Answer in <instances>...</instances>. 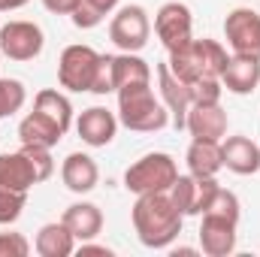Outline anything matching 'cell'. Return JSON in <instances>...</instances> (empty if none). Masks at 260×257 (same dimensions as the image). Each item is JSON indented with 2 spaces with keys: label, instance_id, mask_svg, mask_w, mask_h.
<instances>
[{
  "label": "cell",
  "instance_id": "cell-1",
  "mask_svg": "<svg viewBox=\"0 0 260 257\" xmlns=\"http://www.w3.org/2000/svg\"><path fill=\"white\" fill-rule=\"evenodd\" d=\"M133 230L139 236V242L145 248H170L179 233H182V221L185 215L176 209L170 191H157V194H139L136 203H133Z\"/></svg>",
  "mask_w": 260,
  "mask_h": 257
},
{
  "label": "cell",
  "instance_id": "cell-2",
  "mask_svg": "<svg viewBox=\"0 0 260 257\" xmlns=\"http://www.w3.org/2000/svg\"><path fill=\"white\" fill-rule=\"evenodd\" d=\"M118 121L136 133H157L170 124V112L164 100L154 97L151 82L127 85L118 91Z\"/></svg>",
  "mask_w": 260,
  "mask_h": 257
},
{
  "label": "cell",
  "instance_id": "cell-3",
  "mask_svg": "<svg viewBox=\"0 0 260 257\" xmlns=\"http://www.w3.org/2000/svg\"><path fill=\"white\" fill-rule=\"evenodd\" d=\"M227 49L218 40H191L185 49L170 52V70L182 82H197V79H221V70L227 64Z\"/></svg>",
  "mask_w": 260,
  "mask_h": 257
},
{
  "label": "cell",
  "instance_id": "cell-4",
  "mask_svg": "<svg viewBox=\"0 0 260 257\" xmlns=\"http://www.w3.org/2000/svg\"><path fill=\"white\" fill-rule=\"evenodd\" d=\"M176 179H179V164L173 160V154L151 151V154L139 157L136 164L127 167L124 188L136 197L139 194H157V191H170Z\"/></svg>",
  "mask_w": 260,
  "mask_h": 257
},
{
  "label": "cell",
  "instance_id": "cell-5",
  "mask_svg": "<svg viewBox=\"0 0 260 257\" xmlns=\"http://www.w3.org/2000/svg\"><path fill=\"white\" fill-rule=\"evenodd\" d=\"M97 67H100V52H94L91 46H67L61 52V61H58V82L67 91H91L94 88V76H97Z\"/></svg>",
  "mask_w": 260,
  "mask_h": 257
},
{
  "label": "cell",
  "instance_id": "cell-6",
  "mask_svg": "<svg viewBox=\"0 0 260 257\" xmlns=\"http://www.w3.org/2000/svg\"><path fill=\"white\" fill-rule=\"evenodd\" d=\"M154 34L167 52H179L194 40V15L185 3L170 0L154 15Z\"/></svg>",
  "mask_w": 260,
  "mask_h": 257
},
{
  "label": "cell",
  "instance_id": "cell-7",
  "mask_svg": "<svg viewBox=\"0 0 260 257\" xmlns=\"http://www.w3.org/2000/svg\"><path fill=\"white\" fill-rule=\"evenodd\" d=\"M46 46V34L34 21H6L0 27V55L9 61H34Z\"/></svg>",
  "mask_w": 260,
  "mask_h": 257
},
{
  "label": "cell",
  "instance_id": "cell-8",
  "mask_svg": "<svg viewBox=\"0 0 260 257\" xmlns=\"http://www.w3.org/2000/svg\"><path fill=\"white\" fill-rule=\"evenodd\" d=\"M148 34H151L148 12L142 6H136V3L121 6L109 21V40L121 52H142L145 43H148Z\"/></svg>",
  "mask_w": 260,
  "mask_h": 257
},
{
  "label": "cell",
  "instance_id": "cell-9",
  "mask_svg": "<svg viewBox=\"0 0 260 257\" xmlns=\"http://www.w3.org/2000/svg\"><path fill=\"white\" fill-rule=\"evenodd\" d=\"M224 37L233 55L257 58L260 61V15L248 6H236L224 18Z\"/></svg>",
  "mask_w": 260,
  "mask_h": 257
},
{
  "label": "cell",
  "instance_id": "cell-10",
  "mask_svg": "<svg viewBox=\"0 0 260 257\" xmlns=\"http://www.w3.org/2000/svg\"><path fill=\"white\" fill-rule=\"evenodd\" d=\"M218 188L221 185L215 182V176H191L188 173V176H179L173 182L170 197H173V203L182 215H203L209 209L212 197L218 194Z\"/></svg>",
  "mask_w": 260,
  "mask_h": 257
},
{
  "label": "cell",
  "instance_id": "cell-11",
  "mask_svg": "<svg viewBox=\"0 0 260 257\" xmlns=\"http://www.w3.org/2000/svg\"><path fill=\"white\" fill-rule=\"evenodd\" d=\"M157 82H160V100L167 106V112L173 115V127L185 130V118H188V109H191V88L188 82H182L170 64L157 67Z\"/></svg>",
  "mask_w": 260,
  "mask_h": 257
},
{
  "label": "cell",
  "instance_id": "cell-12",
  "mask_svg": "<svg viewBox=\"0 0 260 257\" xmlns=\"http://www.w3.org/2000/svg\"><path fill=\"white\" fill-rule=\"evenodd\" d=\"M203 224H200V248L203 254L209 257H227L236 251V221H227V218H218V215H200Z\"/></svg>",
  "mask_w": 260,
  "mask_h": 257
},
{
  "label": "cell",
  "instance_id": "cell-13",
  "mask_svg": "<svg viewBox=\"0 0 260 257\" xmlns=\"http://www.w3.org/2000/svg\"><path fill=\"white\" fill-rule=\"evenodd\" d=\"M76 133L82 136L85 145L91 148H106L115 133H118V118L106 109V106H91L76 118Z\"/></svg>",
  "mask_w": 260,
  "mask_h": 257
},
{
  "label": "cell",
  "instance_id": "cell-14",
  "mask_svg": "<svg viewBox=\"0 0 260 257\" xmlns=\"http://www.w3.org/2000/svg\"><path fill=\"white\" fill-rule=\"evenodd\" d=\"M185 130L194 139L221 142L227 133V112L221 109V103H191L188 118H185Z\"/></svg>",
  "mask_w": 260,
  "mask_h": 257
},
{
  "label": "cell",
  "instance_id": "cell-15",
  "mask_svg": "<svg viewBox=\"0 0 260 257\" xmlns=\"http://www.w3.org/2000/svg\"><path fill=\"white\" fill-rule=\"evenodd\" d=\"M221 160L236 176H254L260 170V148L248 136H227L221 139Z\"/></svg>",
  "mask_w": 260,
  "mask_h": 257
},
{
  "label": "cell",
  "instance_id": "cell-16",
  "mask_svg": "<svg viewBox=\"0 0 260 257\" xmlns=\"http://www.w3.org/2000/svg\"><path fill=\"white\" fill-rule=\"evenodd\" d=\"M221 85L230 94H251L260 85V61L257 58H245V55H230L227 64L221 70Z\"/></svg>",
  "mask_w": 260,
  "mask_h": 257
},
{
  "label": "cell",
  "instance_id": "cell-17",
  "mask_svg": "<svg viewBox=\"0 0 260 257\" xmlns=\"http://www.w3.org/2000/svg\"><path fill=\"white\" fill-rule=\"evenodd\" d=\"M61 179H64L67 191L88 194V191L97 188L100 170H97L94 157H88V154H82V151H73V154H67V160L61 164Z\"/></svg>",
  "mask_w": 260,
  "mask_h": 257
},
{
  "label": "cell",
  "instance_id": "cell-18",
  "mask_svg": "<svg viewBox=\"0 0 260 257\" xmlns=\"http://www.w3.org/2000/svg\"><path fill=\"white\" fill-rule=\"evenodd\" d=\"M61 221L70 227V233L76 236V242L97 239L100 230H103V212L94 203H73V206H67Z\"/></svg>",
  "mask_w": 260,
  "mask_h": 257
},
{
  "label": "cell",
  "instance_id": "cell-19",
  "mask_svg": "<svg viewBox=\"0 0 260 257\" xmlns=\"http://www.w3.org/2000/svg\"><path fill=\"white\" fill-rule=\"evenodd\" d=\"M34 185H40V179H37V170H34V164L24 151L0 154V188L30 191Z\"/></svg>",
  "mask_w": 260,
  "mask_h": 257
},
{
  "label": "cell",
  "instance_id": "cell-20",
  "mask_svg": "<svg viewBox=\"0 0 260 257\" xmlns=\"http://www.w3.org/2000/svg\"><path fill=\"white\" fill-rule=\"evenodd\" d=\"M18 139L21 145H43V148H55L61 139H64V130L58 127L49 115L43 112H27L18 124Z\"/></svg>",
  "mask_w": 260,
  "mask_h": 257
},
{
  "label": "cell",
  "instance_id": "cell-21",
  "mask_svg": "<svg viewBox=\"0 0 260 257\" xmlns=\"http://www.w3.org/2000/svg\"><path fill=\"white\" fill-rule=\"evenodd\" d=\"M34 248L40 257H70L76 251V236L70 233L64 221H52V224H43L37 239H34Z\"/></svg>",
  "mask_w": 260,
  "mask_h": 257
},
{
  "label": "cell",
  "instance_id": "cell-22",
  "mask_svg": "<svg viewBox=\"0 0 260 257\" xmlns=\"http://www.w3.org/2000/svg\"><path fill=\"white\" fill-rule=\"evenodd\" d=\"M185 160H188V173L191 176H218V170L224 167V160H221V142L191 139Z\"/></svg>",
  "mask_w": 260,
  "mask_h": 257
},
{
  "label": "cell",
  "instance_id": "cell-23",
  "mask_svg": "<svg viewBox=\"0 0 260 257\" xmlns=\"http://www.w3.org/2000/svg\"><path fill=\"white\" fill-rule=\"evenodd\" d=\"M145 82H151V67L136 52L112 55V85H115V91H121L127 85H145Z\"/></svg>",
  "mask_w": 260,
  "mask_h": 257
},
{
  "label": "cell",
  "instance_id": "cell-24",
  "mask_svg": "<svg viewBox=\"0 0 260 257\" xmlns=\"http://www.w3.org/2000/svg\"><path fill=\"white\" fill-rule=\"evenodd\" d=\"M34 109L43 112V115H49L64 133L70 130V124H73V106H70V100H67L64 94L55 91V88H43V91L34 97Z\"/></svg>",
  "mask_w": 260,
  "mask_h": 257
},
{
  "label": "cell",
  "instance_id": "cell-25",
  "mask_svg": "<svg viewBox=\"0 0 260 257\" xmlns=\"http://www.w3.org/2000/svg\"><path fill=\"white\" fill-rule=\"evenodd\" d=\"M27 100V91L18 79H0V118L15 115Z\"/></svg>",
  "mask_w": 260,
  "mask_h": 257
},
{
  "label": "cell",
  "instance_id": "cell-26",
  "mask_svg": "<svg viewBox=\"0 0 260 257\" xmlns=\"http://www.w3.org/2000/svg\"><path fill=\"white\" fill-rule=\"evenodd\" d=\"M27 191H12V188H0V224H15L24 212Z\"/></svg>",
  "mask_w": 260,
  "mask_h": 257
},
{
  "label": "cell",
  "instance_id": "cell-27",
  "mask_svg": "<svg viewBox=\"0 0 260 257\" xmlns=\"http://www.w3.org/2000/svg\"><path fill=\"white\" fill-rule=\"evenodd\" d=\"M21 151L30 157V164H34V170H37V179H40V182L52 179V173H55L52 148H43V145H21Z\"/></svg>",
  "mask_w": 260,
  "mask_h": 257
},
{
  "label": "cell",
  "instance_id": "cell-28",
  "mask_svg": "<svg viewBox=\"0 0 260 257\" xmlns=\"http://www.w3.org/2000/svg\"><path fill=\"white\" fill-rule=\"evenodd\" d=\"M188 88H191V103H221L224 94L221 79H197Z\"/></svg>",
  "mask_w": 260,
  "mask_h": 257
},
{
  "label": "cell",
  "instance_id": "cell-29",
  "mask_svg": "<svg viewBox=\"0 0 260 257\" xmlns=\"http://www.w3.org/2000/svg\"><path fill=\"white\" fill-rule=\"evenodd\" d=\"M30 242L21 233H0V257H27Z\"/></svg>",
  "mask_w": 260,
  "mask_h": 257
},
{
  "label": "cell",
  "instance_id": "cell-30",
  "mask_svg": "<svg viewBox=\"0 0 260 257\" xmlns=\"http://www.w3.org/2000/svg\"><path fill=\"white\" fill-rule=\"evenodd\" d=\"M109 91H115V85H112V55H100V67H97V76H94V88H91V94H109Z\"/></svg>",
  "mask_w": 260,
  "mask_h": 257
},
{
  "label": "cell",
  "instance_id": "cell-31",
  "mask_svg": "<svg viewBox=\"0 0 260 257\" xmlns=\"http://www.w3.org/2000/svg\"><path fill=\"white\" fill-rule=\"evenodd\" d=\"M70 18H73V24H76V27H82V30H91V27H97V24L103 21V15H100L94 6H88L85 0L73 9V15H70Z\"/></svg>",
  "mask_w": 260,
  "mask_h": 257
},
{
  "label": "cell",
  "instance_id": "cell-32",
  "mask_svg": "<svg viewBox=\"0 0 260 257\" xmlns=\"http://www.w3.org/2000/svg\"><path fill=\"white\" fill-rule=\"evenodd\" d=\"M82 0H43V6L55 15H73V9L79 6Z\"/></svg>",
  "mask_w": 260,
  "mask_h": 257
},
{
  "label": "cell",
  "instance_id": "cell-33",
  "mask_svg": "<svg viewBox=\"0 0 260 257\" xmlns=\"http://www.w3.org/2000/svg\"><path fill=\"white\" fill-rule=\"evenodd\" d=\"M85 3H88V6H94V9L106 18L109 12H115V9H118V3H121V0H85Z\"/></svg>",
  "mask_w": 260,
  "mask_h": 257
},
{
  "label": "cell",
  "instance_id": "cell-34",
  "mask_svg": "<svg viewBox=\"0 0 260 257\" xmlns=\"http://www.w3.org/2000/svg\"><path fill=\"white\" fill-rule=\"evenodd\" d=\"M27 0H0V12H9V9H21Z\"/></svg>",
  "mask_w": 260,
  "mask_h": 257
},
{
  "label": "cell",
  "instance_id": "cell-35",
  "mask_svg": "<svg viewBox=\"0 0 260 257\" xmlns=\"http://www.w3.org/2000/svg\"><path fill=\"white\" fill-rule=\"evenodd\" d=\"M170 254H173V257H179V254H197V248H173Z\"/></svg>",
  "mask_w": 260,
  "mask_h": 257
}]
</instances>
